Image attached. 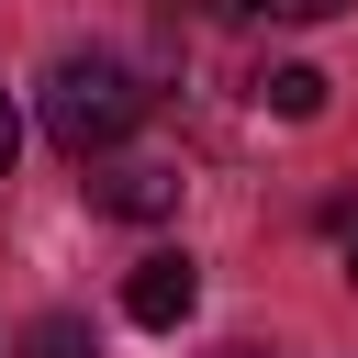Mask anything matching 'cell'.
<instances>
[{
    "mask_svg": "<svg viewBox=\"0 0 358 358\" xmlns=\"http://www.w3.org/2000/svg\"><path fill=\"white\" fill-rule=\"evenodd\" d=\"M34 112H45V145L90 168V157H123V145H134L145 78H134L123 56H101V45H67V56L45 67V101H34Z\"/></svg>",
    "mask_w": 358,
    "mask_h": 358,
    "instance_id": "6da1fadb",
    "label": "cell"
},
{
    "mask_svg": "<svg viewBox=\"0 0 358 358\" xmlns=\"http://www.w3.org/2000/svg\"><path fill=\"white\" fill-rule=\"evenodd\" d=\"M179 190H190L179 157H134V145L123 157H90V213H112V224H168Z\"/></svg>",
    "mask_w": 358,
    "mask_h": 358,
    "instance_id": "7a4b0ae2",
    "label": "cell"
},
{
    "mask_svg": "<svg viewBox=\"0 0 358 358\" xmlns=\"http://www.w3.org/2000/svg\"><path fill=\"white\" fill-rule=\"evenodd\" d=\"M190 302H201V268H190L179 246H157V257H134V280H123V313H134L145 336H168V324H190Z\"/></svg>",
    "mask_w": 358,
    "mask_h": 358,
    "instance_id": "3957f363",
    "label": "cell"
},
{
    "mask_svg": "<svg viewBox=\"0 0 358 358\" xmlns=\"http://www.w3.org/2000/svg\"><path fill=\"white\" fill-rule=\"evenodd\" d=\"M257 112L313 123V112H324V67H257Z\"/></svg>",
    "mask_w": 358,
    "mask_h": 358,
    "instance_id": "277c9868",
    "label": "cell"
},
{
    "mask_svg": "<svg viewBox=\"0 0 358 358\" xmlns=\"http://www.w3.org/2000/svg\"><path fill=\"white\" fill-rule=\"evenodd\" d=\"M11 358H101V336H90V313H34Z\"/></svg>",
    "mask_w": 358,
    "mask_h": 358,
    "instance_id": "5b68a950",
    "label": "cell"
},
{
    "mask_svg": "<svg viewBox=\"0 0 358 358\" xmlns=\"http://www.w3.org/2000/svg\"><path fill=\"white\" fill-rule=\"evenodd\" d=\"M235 11H246V22H336L347 0H235Z\"/></svg>",
    "mask_w": 358,
    "mask_h": 358,
    "instance_id": "8992f818",
    "label": "cell"
},
{
    "mask_svg": "<svg viewBox=\"0 0 358 358\" xmlns=\"http://www.w3.org/2000/svg\"><path fill=\"white\" fill-rule=\"evenodd\" d=\"M11 157H22V112H11V90H0V179H11Z\"/></svg>",
    "mask_w": 358,
    "mask_h": 358,
    "instance_id": "52a82bcc",
    "label": "cell"
},
{
    "mask_svg": "<svg viewBox=\"0 0 358 358\" xmlns=\"http://www.w3.org/2000/svg\"><path fill=\"white\" fill-rule=\"evenodd\" d=\"M347 280H358V224H347Z\"/></svg>",
    "mask_w": 358,
    "mask_h": 358,
    "instance_id": "ba28073f",
    "label": "cell"
},
{
    "mask_svg": "<svg viewBox=\"0 0 358 358\" xmlns=\"http://www.w3.org/2000/svg\"><path fill=\"white\" fill-rule=\"evenodd\" d=\"M213 358H268V347H213Z\"/></svg>",
    "mask_w": 358,
    "mask_h": 358,
    "instance_id": "9c48e42d",
    "label": "cell"
}]
</instances>
